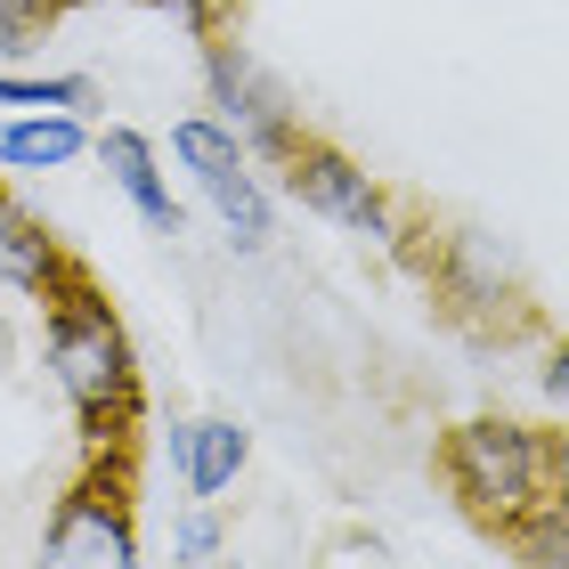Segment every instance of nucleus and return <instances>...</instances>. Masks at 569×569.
Listing matches in <instances>:
<instances>
[{
  "label": "nucleus",
  "mask_w": 569,
  "mask_h": 569,
  "mask_svg": "<svg viewBox=\"0 0 569 569\" xmlns=\"http://www.w3.org/2000/svg\"><path fill=\"white\" fill-rule=\"evenodd\" d=\"M41 358H49V382L66 391L73 423H82L90 439H114L122 423L139 416V358H131V333H122V318L90 293L82 277H66L58 293H49Z\"/></svg>",
  "instance_id": "obj_1"
},
{
  "label": "nucleus",
  "mask_w": 569,
  "mask_h": 569,
  "mask_svg": "<svg viewBox=\"0 0 569 569\" xmlns=\"http://www.w3.org/2000/svg\"><path fill=\"white\" fill-rule=\"evenodd\" d=\"M546 472H553V448L512 416H472L448 439V488L480 521H529L546 497Z\"/></svg>",
  "instance_id": "obj_2"
},
{
  "label": "nucleus",
  "mask_w": 569,
  "mask_h": 569,
  "mask_svg": "<svg viewBox=\"0 0 569 569\" xmlns=\"http://www.w3.org/2000/svg\"><path fill=\"white\" fill-rule=\"evenodd\" d=\"M171 163L188 171V188L212 203V220L228 228L237 252H261L269 244V188L252 171V154L237 147V131H220L212 114H188L171 122Z\"/></svg>",
  "instance_id": "obj_3"
},
{
  "label": "nucleus",
  "mask_w": 569,
  "mask_h": 569,
  "mask_svg": "<svg viewBox=\"0 0 569 569\" xmlns=\"http://www.w3.org/2000/svg\"><path fill=\"white\" fill-rule=\"evenodd\" d=\"M203 90H212V122L220 131H237V147L244 154H293L301 147V131H293V98H284V82L252 58V49H237V41H212L203 49Z\"/></svg>",
  "instance_id": "obj_4"
},
{
  "label": "nucleus",
  "mask_w": 569,
  "mask_h": 569,
  "mask_svg": "<svg viewBox=\"0 0 569 569\" xmlns=\"http://www.w3.org/2000/svg\"><path fill=\"white\" fill-rule=\"evenodd\" d=\"M41 569H139L131 505L107 480H82L73 497H58V512L41 529Z\"/></svg>",
  "instance_id": "obj_5"
},
{
  "label": "nucleus",
  "mask_w": 569,
  "mask_h": 569,
  "mask_svg": "<svg viewBox=\"0 0 569 569\" xmlns=\"http://www.w3.org/2000/svg\"><path fill=\"white\" fill-rule=\"evenodd\" d=\"M284 179H293V196L309 203L318 220H333V228H350V237H375V244H391L399 228H391V203L375 196V179L350 163V154H333V147H293L284 154Z\"/></svg>",
  "instance_id": "obj_6"
},
{
  "label": "nucleus",
  "mask_w": 569,
  "mask_h": 569,
  "mask_svg": "<svg viewBox=\"0 0 569 569\" xmlns=\"http://www.w3.org/2000/svg\"><path fill=\"white\" fill-rule=\"evenodd\" d=\"M90 154L107 163V179L122 188V203L154 228V237H179V196H171V179H163V154H154L147 131H131V122H114V131H98Z\"/></svg>",
  "instance_id": "obj_7"
},
{
  "label": "nucleus",
  "mask_w": 569,
  "mask_h": 569,
  "mask_svg": "<svg viewBox=\"0 0 569 569\" xmlns=\"http://www.w3.org/2000/svg\"><path fill=\"white\" fill-rule=\"evenodd\" d=\"M171 463H179V488L196 505H212L228 480L244 472V431L228 416H196V423H171Z\"/></svg>",
  "instance_id": "obj_8"
},
{
  "label": "nucleus",
  "mask_w": 569,
  "mask_h": 569,
  "mask_svg": "<svg viewBox=\"0 0 569 569\" xmlns=\"http://www.w3.org/2000/svg\"><path fill=\"white\" fill-rule=\"evenodd\" d=\"M73 269H66V252H58V237L24 212V203H9L0 196V293H58Z\"/></svg>",
  "instance_id": "obj_9"
},
{
  "label": "nucleus",
  "mask_w": 569,
  "mask_h": 569,
  "mask_svg": "<svg viewBox=\"0 0 569 569\" xmlns=\"http://www.w3.org/2000/svg\"><path fill=\"white\" fill-rule=\"evenodd\" d=\"M90 154V122L82 114H9L0 122V163L9 171H66Z\"/></svg>",
  "instance_id": "obj_10"
},
{
  "label": "nucleus",
  "mask_w": 569,
  "mask_h": 569,
  "mask_svg": "<svg viewBox=\"0 0 569 569\" xmlns=\"http://www.w3.org/2000/svg\"><path fill=\"white\" fill-rule=\"evenodd\" d=\"M0 107H9V114H82L90 107V82H82V73L0 66Z\"/></svg>",
  "instance_id": "obj_11"
},
{
  "label": "nucleus",
  "mask_w": 569,
  "mask_h": 569,
  "mask_svg": "<svg viewBox=\"0 0 569 569\" xmlns=\"http://www.w3.org/2000/svg\"><path fill=\"white\" fill-rule=\"evenodd\" d=\"M448 269H456V293H463V301H505V293H512V261H505L488 237H456Z\"/></svg>",
  "instance_id": "obj_12"
},
{
  "label": "nucleus",
  "mask_w": 569,
  "mask_h": 569,
  "mask_svg": "<svg viewBox=\"0 0 569 569\" xmlns=\"http://www.w3.org/2000/svg\"><path fill=\"white\" fill-rule=\"evenodd\" d=\"M66 0H0V66H24Z\"/></svg>",
  "instance_id": "obj_13"
},
{
  "label": "nucleus",
  "mask_w": 569,
  "mask_h": 569,
  "mask_svg": "<svg viewBox=\"0 0 569 569\" xmlns=\"http://www.w3.org/2000/svg\"><path fill=\"white\" fill-rule=\"evenodd\" d=\"M521 546L537 569H569V505H537L521 521Z\"/></svg>",
  "instance_id": "obj_14"
},
{
  "label": "nucleus",
  "mask_w": 569,
  "mask_h": 569,
  "mask_svg": "<svg viewBox=\"0 0 569 569\" xmlns=\"http://www.w3.org/2000/svg\"><path fill=\"white\" fill-rule=\"evenodd\" d=\"M171 561H188V569L220 561V521H212V505H188V512L171 521Z\"/></svg>",
  "instance_id": "obj_15"
},
{
  "label": "nucleus",
  "mask_w": 569,
  "mask_h": 569,
  "mask_svg": "<svg viewBox=\"0 0 569 569\" xmlns=\"http://www.w3.org/2000/svg\"><path fill=\"white\" fill-rule=\"evenodd\" d=\"M66 9H82V0H66ZM131 9H154V17H171L179 33H212V0H131Z\"/></svg>",
  "instance_id": "obj_16"
},
{
  "label": "nucleus",
  "mask_w": 569,
  "mask_h": 569,
  "mask_svg": "<svg viewBox=\"0 0 569 569\" xmlns=\"http://www.w3.org/2000/svg\"><path fill=\"white\" fill-rule=\"evenodd\" d=\"M546 391H553V399H561V407H569V342H561V350H553V358H546Z\"/></svg>",
  "instance_id": "obj_17"
},
{
  "label": "nucleus",
  "mask_w": 569,
  "mask_h": 569,
  "mask_svg": "<svg viewBox=\"0 0 569 569\" xmlns=\"http://www.w3.org/2000/svg\"><path fill=\"white\" fill-rule=\"evenodd\" d=\"M553 472H561V488H569V439H561V448H553Z\"/></svg>",
  "instance_id": "obj_18"
},
{
  "label": "nucleus",
  "mask_w": 569,
  "mask_h": 569,
  "mask_svg": "<svg viewBox=\"0 0 569 569\" xmlns=\"http://www.w3.org/2000/svg\"><path fill=\"white\" fill-rule=\"evenodd\" d=\"M203 569H212V561H203ZM228 569H237V561H228Z\"/></svg>",
  "instance_id": "obj_19"
}]
</instances>
